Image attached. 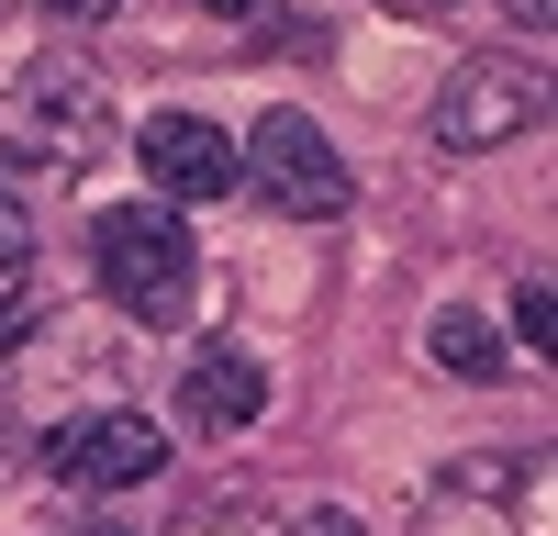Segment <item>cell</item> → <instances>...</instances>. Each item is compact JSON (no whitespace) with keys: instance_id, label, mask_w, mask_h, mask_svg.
Wrapping results in <instances>:
<instances>
[{"instance_id":"5b68a950","label":"cell","mask_w":558,"mask_h":536,"mask_svg":"<svg viewBox=\"0 0 558 536\" xmlns=\"http://www.w3.org/2000/svg\"><path fill=\"white\" fill-rule=\"evenodd\" d=\"M45 459H57V480H78V491H134V480L168 470V436H157V414H123L112 402V414H78Z\"/></svg>"},{"instance_id":"3957f363","label":"cell","mask_w":558,"mask_h":536,"mask_svg":"<svg viewBox=\"0 0 558 536\" xmlns=\"http://www.w3.org/2000/svg\"><path fill=\"white\" fill-rule=\"evenodd\" d=\"M235 179L268 202V212H291V223H336L347 202H357V179H347V157H336V134H324L313 112H257V134L235 146Z\"/></svg>"},{"instance_id":"7a4b0ae2","label":"cell","mask_w":558,"mask_h":536,"mask_svg":"<svg viewBox=\"0 0 558 536\" xmlns=\"http://www.w3.org/2000/svg\"><path fill=\"white\" fill-rule=\"evenodd\" d=\"M101 134H112L101 68H78V57L12 68V89H0V157L12 168H78V157H101Z\"/></svg>"},{"instance_id":"7c38bea8","label":"cell","mask_w":558,"mask_h":536,"mask_svg":"<svg viewBox=\"0 0 558 536\" xmlns=\"http://www.w3.org/2000/svg\"><path fill=\"white\" fill-rule=\"evenodd\" d=\"M45 12H57V23H101L112 0H45Z\"/></svg>"},{"instance_id":"52a82bcc","label":"cell","mask_w":558,"mask_h":536,"mask_svg":"<svg viewBox=\"0 0 558 536\" xmlns=\"http://www.w3.org/2000/svg\"><path fill=\"white\" fill-rule=\"evenodd\" d=\"M257 414H268V369L246 346H202L191 369H179V425L191 436H246Z\"/></svg>"},{"instance_id":"4fadbf2b","label":"cell","mask_w":558,"mask_h":536,"mask_svg":"<svg viewBox=\"0 0 558 536\" xmlns=\"http://www.w3.org/2000/svg\"><path fill=\"white\" fill-rule=\"evenodd\" d=\"M202 12H223V23H246V12H257V0H202Z\"/></svg>"},{"instance_id":"8fae6325","label":"cell","mask_w":558,"mask_h":536,"mask_svg":"<svg viewBox=\"0 0 558 536\" xmlns=\"http://www.w3.org/2000/svg\"><path fill=\"white\" fill-rule=\"evenodd\" d=\"M514 325H525V346H547V325H558V302H547V280H525V291H514Z\"/></svg>"},{"instance_id":"277c9868","label":"cell","mask_w":558,"mask_h":536,"mask_svg":"<svg viewBox=\"0 0 558 536\" xmlns=\"http://www.w3.org/2000/svg\"><path fill=\"white\" fill-rule=\"evenodd\" d=\"M536 112H547V89H536L525 57H470V68H447V89H436V146H458V157L514 146Z\"/></svg>"},{"instance_id":"30bf717a","label":"cell","mask_w":558,"mask_h":536,"mask_svg":"<svg viewBox=\"0 0 558 536\" xmlns=\"http://www.w3.org/2000/svg\"><path fill=\"white\" fill-rule=\"evenodd\" d=\"M279 536H357L347 503H302V514H279Z\"/></svg>"},{"instance_id":"5bb4252c","label":"cell","mask_w":558,"mask_h":536,"mask_svg":"<svg viewBox=\"0 0 558 536\" xmlns=\"http://www.w3.org/2000/svg\"><path fill=\"white\" fill-rule=\"evenodd\" d=\"M57 536H68V525H57ZM78 536H112V525H78Z\"/></svg>"},{"instance_id":"ba28073f","label":"cell","mask_w":558,"mask_h":536,"mask_svg":"<svg viewBox=\"0 0 558 536\" xmlns=\"http://www.w3.org/2000/svg\"><path fill=\"white\" fill-rule=\"evenodd\" d=\"M425 346H436V369H458V380H502V346H492L481 313H436Z\"/></svg>"},{"instance_id":"9c48e42d","label":"cell","mask_w":558,"mask_h":536,"mask_svg":"<svg viewBox=\"0 0 558 536\" xmlns=\"http://www.w3.org/2000/svg\"><path fill=\"white\" fill-rule=\"evenodd\" d=\"M23 257H34V212H23V191L0 179V291L23 280Z\"/></svg>"},{"instance_id":"6da1fadb","label":"cell","mask_w":558,"mask_h":536,"mask_svg":"<svg viewBox=\"0 0 558 536\" xmlns=\"http://www.w3.org/2000/svg\"><path fill=\"white\" fill-rule=\"evenodd\" d=\"M89 257H101V291L112 313H134V325H191V291H202V246L191 223H179L168 202H123L101 212V235H89Z\"/></svg>"},{"instance_id":"8992f818","label":"cell","mask_w":558,"mask_h":536,"mask_svg":"<svg viewBox=\"0 0 558 536\" xmlns=\"http://www.w3.org/2000/svg\"><path fill=\"white\" fill-rule=\"evenodd\" d=\"M134 157H146V179H157L146 202H168V212H179V202H223V191H235V134L202 123V112H157Z\"/></svg>"},{"instance_id":"9a60e30c","label":"cell","mask_w":558,"mask_h":536,"mask_svg":"<svg viewBox=\"0 0 558 536\" xmlns=\"http://www.w3.org/2000/svg\"><path fill=\"white\" fill-rule=\"evenodd\" d=\"M425 12H436V0H425Z\"/></svg>"}]
</instances>
